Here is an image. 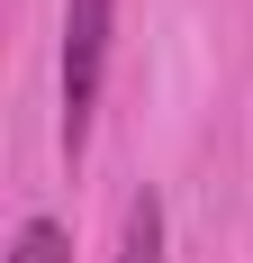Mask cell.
Masks as SVG:
<instances>
[{
	"label": "cell",
	"mask_w": 253,
	"mask_h": 263,
	"mask_svg": "<svg viewBox=\"0 0 253 263\" xmlns=\"http://www.w3.org/2000/svg\"><path fill=\"white\" fill-rule=\"evenodd\" d=\"M109 46H118V0H64V155H91V118H100Z\"/></svg>",
	"instance_id": "6da1fadb"
},
{
	"label": "cell",
	"mask_w": 253,
	"mask_h": 263,
	"mask_svg": "<svg viewBox=\"0 0 253 263\" xmlns=\"http://www.w3.org/2000/svg\"><path fill=\"white\" fill-rule=\"evenodd\" d=\"M118 263H163V191H136L126 200V218H118Z\"/></svg>",
	"instance_id": "7a4b0ae2"
},
{
	"label": "cell",
	"mask_w": 253,
	"mask_h": 263,
	"mask_svg": "<svg viewBox=\"0 0 253 263\" xmlns=\"http://www.w3.org/2000/svg\"><path fill=\"white\" fill-rule=\"evenodd\" d=\"M9 263H73V236H64L54 218H18V236H9Z\"/></svg>",
	"instance_id": "3957f363"
}]
</instances>
